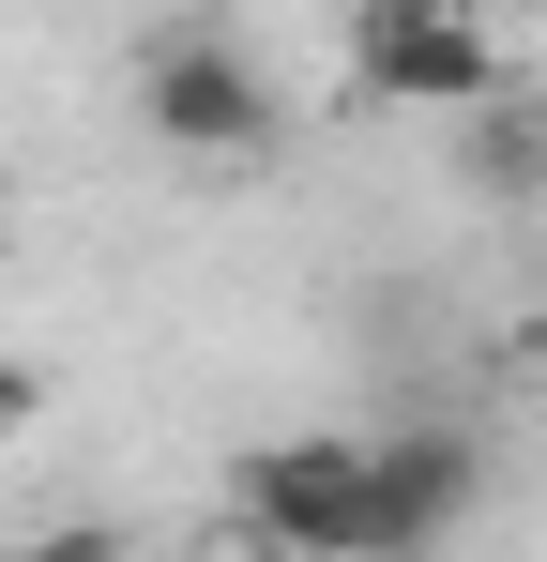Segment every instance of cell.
<instances>
[{
  "label": "cell",
  "instance_id": "4",
  "mask_svg": "<svg viewBox=\"0 0 547 562\" xmlns=\"http://www.w3.org/2000/svg\"><path fill=\"white\" fill-rule=\"evenodd\" d=\"M471 502H487V457L456 426L365 441V562H411V548H442V532H471Z\"/></svg>",
  "mask_w": 547,
  "mask_h": 562
},
{
  "label": "cell",
  "instance_id": "5",
  "mask_svg": "<svg viewBox=\"0 0 547 562\" xmlns=\"http://www.w3.org/2000/svg\"><path fill=\"white\" fill-rule=\"evenodd\" d=\"M31 411H46V380H31V366H0V441H15Z\"/></svg>",
  "mask_w": 547,
  "mask_h": 562
},
{
  "label": "cell",
  "instance_id": "3",
  "mask_svg": "<svg viewBox=\"0 0 547 562\" xmlns=\"http://www.w3.org/2000/svg\"><path fill=\"white\" fill-rule=\"evenodd\" d=\"M244 532L304 562H365V441H259L244 457Z\"/></svg>",
  "mask_w": 547,
  "mask_h": 562
},
{
  "label": "cell",
  "instance_id": "1",
  "mask_svg": "<svg viewBox=\"0 0 547 562\" xmlns=\"http://www.w3.org/2000/svg\"><path fill=\"white\" fill-rule=\"evenodd\" d=\"M137 122H153L168 153H198V168L274 153V77H259V46H228L213 15L153 31V46H137Z\"/></svg>",
  "mask_w": 547,
  "mask_h": 562
},
{
  "label": "cell",
  "instance_id": "6",
  "mask_svg": "<svg viewBox=\"0 0 547 562\" xmlns=\"http://www.w3.org/2000/svg\"><path fill=\"white\" fill-rule=\"evenodd\" d=\"M517 366H533V380H547V304H533V319H517Z\"/></svg>",
  "mask_w": 547,
  "mask_h": 562
},
{
  "label": "cell",
  "instance_id": "2",
  "mask_svg": "<svg viewBox=\"0 0 547 562\" xmlns=\"http://www.w3.org/2000/svg\"><path fill=\"white\" fill-rule=\"evenodd\" d=\"M350 92H380V106H502V31L471 0H350Z\"/></svg>",
  "mask_w": 547,
  "mask_h": 562
}]
</instances>
